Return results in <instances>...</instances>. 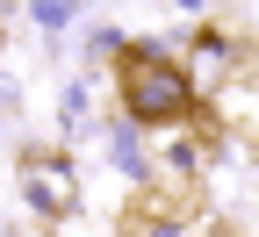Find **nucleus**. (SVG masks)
<instances>
[{
  "label": "nucleus",
  "instance_id": "1",
  "mask_svg": "<svg viewBox=\"0 0 259 237\" xmlns=\"http://www.w3.org/2000/svg\"><path fill=\"white\" fill-rule=\"evenodd\" d=\"M115 93H122V122H144V129H166L194 115V72L173 65L166 51L151 43H122L115 51Z\"/></svg>",
  "mask_w": 259,
  "mask_h": 237
},
{
  "label": "nucleus",
  "instance_id": "5",
  "mask_svg": "<svg viewBox=\"0 0 259 237\" xmlns=\"http://www.w3.org/2000/svg\"><path fill=\"white\" fill-rule=\"evenodd\" d=\"M65 15H72L65 0H36V22H44V29H65Z\"/></svg>",
  "mask_w": 259,
  "mask_h": 237
},
{
  "label": "nucleus",
  "instance_id": "4",
  "mask_svg": "<svg viewBox=\"0 0 259 237\" xmlns=\"http://www.w3.org/2000/svg\"><path fill=\"white\" fill-rule=\"evenodd\" d=\"M122 237H180V216H173V209H151V216L137 209V216L122 223Z\"/></svg>",
  "mask_w": 259,
  "mask_h": 237
},
{
  "label": "nucleus",
  "instance_id": "3",
  "mask_svg": "<svg viewBox=\"0 0 259 237\" xmlns=\"http://www.w3.org/2000/svg\"><path fill=\"white\" fill-rule=\"evenodd\" d=\"M202 101H209V115H216L223 129L259 137V65H252V51H238V65H231V72H223Z\"/></svg>",
  "mask_w": 259,
  "mask_h": 237
},
{
  "label": "nucleus",
  "instance_id": "6",
  "mask_svg": "<svg viewBox=\"0 0 259 237\" xmlns=\"http://www.w3.org/2000/svg\"><path fill=\"white\" fill-rule=\"evenodd\" d=\"M209 237H238V230H209Z\"/></svg>",
  "mask_w": 259,
  "mask_h": 237
},
{
  "label": "nucleus",
  "instance_id": "2",
  "mask_svg": "<svg viewBox=\"0 0 259 237\" xmlns=\"http://www.w3.org/2000/svg\"><path fill=\"white\" fill-rule=\"evenodd\" d=\"M22 201H29V216H72L79 209V173H72V158L65 151H22Z\"/></svg>",
  "mask_w": 259,
  "mask_h": 237
}]
</instances>
